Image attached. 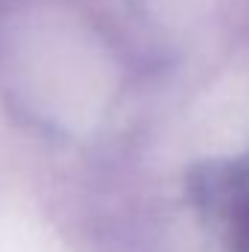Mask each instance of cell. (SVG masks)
Returning a JSON list of instances; mask_svg holds the SVG:
<instances>
[{"label": "cell", "mask_w": 249, "mask_h": 252, "mask_svg": "<svg viewBox=\"0 0 249 252\" xmlns=\"http://www.w3.org/2000/svg\"><path fill=\"white\" fill-rule=\"evenodd\" d=\"M199 208L223 211L229 220L226 252H249V179L247 170L205 167L193 185Z\"/></svg>", "instance_id": "6da1fadb"}]
</instances>
